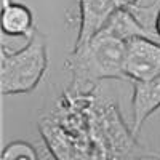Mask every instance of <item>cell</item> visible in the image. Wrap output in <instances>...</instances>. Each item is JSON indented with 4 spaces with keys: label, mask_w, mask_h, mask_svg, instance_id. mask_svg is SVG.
<instances>
[{
    "label": "cell",
    "mask_w": 160,
    "mask_h": 160,
    "mask_svg": "<svg viewBox=\"0 0 160 160\" xmlns=\"http://www.w3.org/2000/svg\"><path fill=\"white\" fill-rule=\"evenodd\" d=\"M127 80H151L160 77V42L136 37L125 45Z\"/></svg>",
    "instance_id": "obj_4"
},
{
    "label": "cell",
    "mask_w": 160,
    "mask_h": 160,
    "mask_svg": "<svg viewBox=\"0 0 160 160\" xmlns=\"http://www.w3.org/2000/svg\"><path fill=\"white\" fill-rule=\"evenodd\" d=\"M47 37L35 31L28 43L19 50H8L2 45L0 56V91L3 96L26 95L34 91L48 72Z\"/></svg>",
    "instance_id": "obj_3"
},
{
    "label": "cell",
    "mask_w": 160,
    "mask_h": 160,
    "mask_svg": "<svg viewBox=\"0 0 160 160\" xmlns=\"http://www.w3.org/2000/svg\"><path fill=\"white\" fill-rule=\"evenodd\" d=\"M115 8V0H78V34L74 48L83 45L93 35H96Z\"/></svg>",
    "instance_id": "obj_6"
},
{
    "label": "cell",
    "mask_w": 160,
    "mask_h": 160,
    "mask_svg": "<svg viewBox=\"0 0 160 160\" xmlns=\"http://www.w3.org/2000/svg\"><path fill=\"white\" fill-rule=\"evenodd\" d=\"M154 34L160 40V7H158V10L155 13V18H154Z\"/></svg>",
    "instance_id": "obj_11"
},
{
    "label": "cell",
    "mask_w": 160,
    "mask_h": 160,
    "mask_svg": "<svg viewBox=\"0 0 160 160\" xmlns=\"http://www.w3.org/2000/svg\"><path fill=\"white\" fill-rule=\"evenodd\" d=\"M37 127L53 160H160V151L139 142L115 96L101 85L85 91L66 88Z\"/></svg>",
    "instance_id": "obj_1"
},
{
    "label": "cell",
    "mask_w": 160,
    "mask_h": 160,
    "mask_svg": "<svg viewBox=\"0 0 160 160\" xmlns=\"http://www.w3.org/2000/svg\"><path fill=\"white\" fill-rule=\"evenodd\" d=\"M131 131L139 136L141 128L152 114L160 109V77L151 80H133Z\"/></svg>",
    "instance_id": "obj_5"
},
{
    "label": "cell",
    "mask_w": 160,
    "mask_h": 160,
    "mask_svg": "<svg viewBox=\"0 0 160 160\" xmlns=\"http://www.w3.org/2000/svg\"><path fill=\"white\" fill-rule=\"evenodd\" d=\"M0 160H38V152L29 141L15 139L3 148Z\"/></svg>",
    "instance_id": "obj_9"
},
{
    "label": "cell",
    "mask_w": 160,
    "mask_h": 160,
    "mask_svg": "<svg viewBox=\"0 0 160 160\" xmlns=\"http://www.w3.org/2000/svg\"><path fill=\"white\" fill-rule=\"evenodd\" d=\"M142 2V0H115L117 7H127V8H133Z\"/></svg>",
    "instance_id": "obj_10"
},
{
    "label": "cell",
    "mask_w": 160,
    "mask_h": 160,
    "mask_svg": "<svg viewBox=\"0 0 160 160\" xmlns=\"http://www.w3.org/2000/svg\"><path fill=\"white\" fill-rule=\"evenodd\" d=\"M2 32L8 37H24L31 38L35 29L34 11L22 2L2 0Z\"/></svg>",
    "instance_id": "obj_7"
},
{
    "label": "cell",
    "mask_w": 160,
    "mask_h": 160,
    "mask_svg": "<svg viewBox=\"0 0 160 160\" xmlns=\"http://www.w3.org/2000/svg\"><path fill=\"white\" fill-rule=\"evenodd\" d=\"M125 45L108 31H99L83 45L75 47L66 59L71 88L85 91L102 80H125Z\"/></svg>",
    "instance_id": "obj_2"
},
{
    "label": "cell",
    "mask_w": 160,
    "mask_h": 160,
    "mask_svg": "<svg viewBox=\"0 0 160 160\" xmlns=\"http://www.w3.org/2000/svg\"><path fill=\"white\" fill-rule=\"evenodd\" d=\"M102 29L111 32L115 37H118L120 40H123V42H128V40L136 38V37H146V38L158 40L155 37V34L142 24V21L138 18L136 13L131 8H127V7H117L114 10V13L109 16L108 22L104 24Z\"/></svg>",
    "instance_id": "obj_8"
}]
</instances>
